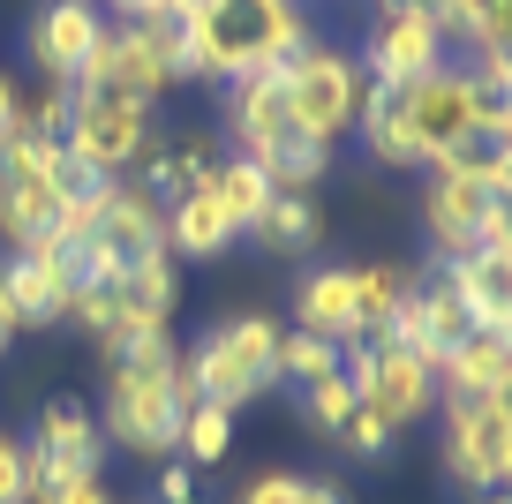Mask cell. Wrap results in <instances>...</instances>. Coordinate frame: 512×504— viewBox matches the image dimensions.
<instances>
[{
  "label": "cell",
  "instance_id": "836d02e7",
  "mask_svg": "<svg viewBox=\"0 0 512 504\" xmlns=\"http://www.w3.org/2000/svg\"><path fill=\"white\" fill-rule=\"evenodd\" d=\"M339 444H347V452H362V459H384V444H392V422H384V414H369V407H354L347 422L332 429Z\"/></svg>",
  "mask_w": 512,
  "mask_h": 504
},
{
  "label": "cell",
  "instance_id": "7a4b0ae2",
  "mask_svg": "<svg viewBox=\"0 0 512 504\" xmlns=\"http://www.w3.org/2000/svg\"><path fill=\"white\" fill-rule=\"evenodd\" d=\"M181 407H189V384H181V347L166 324L106 347V414H98V437H113L136 459H166L181 437Z\"/></svg>",
  "mask_w": 512,
  "mask_h": 504
},
{
  "label": "cell",
  "instance_id": "3957f363",
  "mask_svg": "<svg viewBox=\"0 0 512 504\" xmlns=\"http://www.w3.org/2000/svg\"><path fill=\"white\" fill-rule=\"evenodd\" d=\"M302 38H309L302 0H204L189 16L181 83H234L256 68H287Z\"/></svg>",
  "mask_w": 512,
  "mask_h": 504
},
{
  "label": "cell",
  "instance_id": "8fae6325",
  "mask_svg": "<svg viewBox=\"0 0 512 504\" xmlns=\"http://www.w3.org/2000/svg\"><path fill=\"white\" fill-rule=\"evenodd\" d=\"M166 256V211L151 204L144 189L128 181H106V204H98V226L91 241L76 249V279H113V271H136Z\"/></svg>",
  "mask_w": 512,
  "mask_h": 504
},
{
  "label": "cell",
  "instance_id": "1f68e13d",
  "mask_svg": "<svg viewBox=\"0 0 512 504\" xmlns=\"http://www.w3.org/2000/svg\"><path fill=\"white\" fill-rule=\"evenodd\" d=\"M241 504H347V489L317 482V474H256L241 489Z\"/></svg>",
  "mask_w": 512,
  "mask_h": 504
},
{
  "label": "cell",
  "instance_id": "d6986e66",
  "mask_svg": "<svg viewBox=\"0 0 512 504\" xmlns=\"http://www.w3.org/2000/svg\"><path fill=\"white\" fill-rule=\"evenodd\" d=\"M445 279H452V294H460V309H467V324L475 331H497V339H512V264H497V256H452L445 264Z\"/></svg>",
  "mask_w": 512,
  "mask_h": 504
},
{
  "label": "cell",
  "instance_id": "74e56055",
  "mask_svg": "<svg viewBox=\"0 0 512 504\" xmlns=\"http://www.w3.org/2000/svg\"><path fill=\"white\" fill-rule=\"evenodd\" d=\"M8 136H16V83L0 76V143H8Z\"/></svg>",
  "mask_w": 512,
  "mask_h": 504
},
{
  "label": "cell",
  "instance_id": "ab89813d",
  "mask_svg": "<svg viewBox=\"0 0 512 504\" xmlns=\"http://www.w3.org/2000/svg\"><path fill=\"white\" fill-rule=\"evenodd\" d=\"M482 504H512V497H505V489H482Z\"/></svg>",
  "mask_w": 512,
  "mask_h": 504
},
{
  "label": "cell",
  "instance_id": "7c38bea8",
  "mask_svg": "<svg viewBox=\"0 0 512 504\" xmlns=\"http://www.w3.org/2000/svg\"><path fill=\"white\" fill-rule=\"evenodd\" d=\"M23 459H31V467H23V504L46 497V489H61V482H98V459H106L98 414H83L76 399H53V407L38 414Z\"/></svg>",
  "mask_w": 512,
  "mask_h": 504
},
{
  "label": "cell",
  "instance_id": "5bb4252c",
  "mask_svg": "<svg viewBox=\"0 0 512 504\" xmlns=\"http://www.w3.org/2000/svg\"><path fill=\"white\" fill-rule=\"evenodd\" d=\"M445 467L467 489H505V474H512V392L505 399H452L445 407Z\"/></svg>",
  "mask_w": 512,
  "mask_h": 504
},
{
  "label": "cell",
  "instance_id": "f35d334b",
  "mask_svg": "<svg viewBox=\"0 0 512 504\" xmlns=\"http://www.w3.org/2000/svg\"><path fill=\"white\" fill-rule=\"evenodd\" d=\"M8 339H16V316H8V301H0V354H8Z\"/></svg>",
  "mask_w": 512,
  "mask_h": 504
},
{
  "label": "cell",
  "instance_id": "2e32d148",
  "mask_svg": "<svg viewBox=\"0 0 512 504\" xmlns=\"http://www.w3.org/2000/svg\"><path fill=\"white\" fill-rule=\"evenodd\" d=\"M174 68L144 46V38L128 31V23H106L91 46V68H83L76 91H106V98H136V106H159V91H174Z\"/></svg>",
  "mask_w": 512,
  "mask_h": 504
},
{
  "label": "cell",
  "instance_id": "484cf974",
  "mask_svg": "<svg viewBox=\"0 0 512 504\" xmlns=\"http://www.w3.org/2000/svg\"><path fill=\"white\" fill-rule=\"evenodd\" d=\"M415 286V271L407 264H354V324H362V339H377L384 316L400 309V294Z\"/></svg>",
  "mask_w": 512,
  "mask_h": 504
},
{
  "label": "cell",
  "instance_id": "44dd1931",
  "mask_svg": "<svg viewBox=\"0 0 512 504\" xmlns=\"http://www.w3.org/2000/svg\"><path fill=\"white\" fill-rule=\"evenodd\" d=\"M234 241L241 234L219 211V196H211V174H204V189H189L181 204H166V256H226Z\"/></svg>",
  "mask_w": 512,
  "mask_h": 504
},
{
  "label": "cell",
  "instance_id": "e0dca14e",
  "mask_svg": "<svg viewBox=\"0 0 512 504\" xmlns=\"http://www.w3.org/2000/svg\"><path fill=\"white\" fill-rule=\"evenodd\" d=\"M98 31H106V8H98V0H46V8H38V23H31V61H38V76L76 91L83 68H91Z\"/></svg>",
  "mask_w": 512,
  "mask_h": 504
},
{
  "label": "cell",
  "instance_id": "603a6c76",
  "mask_svg": "<svg viewBox=\"0 0 512 504\" xmlns=\"http://www.w3.org/2000/svg\"><path fill=\"white\" fill-rule=\"evenodd\" d=\"M211 196H219V211L234 219V234H256V219H264V204H272L279 189L249 158H211Z\"/></svg>",
  "mask_w": 512,
  "mask_h": 504
},
{
  "label": "cell",
  "instance_id": "7402d4cb",
  "mask_svg": "<svg viewBox=\"0 0 512 504\" xmlns=\"http://www.w3.org/2000/svg\"><path fill=\"white\" fill-rule=\"evenodd\" d=\"M415 316H422V362H445V354L452 347H460V339H467V331H475V324H467V309H460V294H452V279H445V271H437V279H415Z\"/></svg>",
  "mask_w": 512,
  "mask_h": 504
},
{
  "label": "cell",
  "instance_id": "d6a6232c",
  "mask_svg": "<svg viewBox=\"0 0 512 504\" xmlns=\"http://www.w3.org/2000/svg\"><path fill=\"white\" fill-rule=\"evenodd\" d=\"M302 407H309V422H317V429H339V422H347V414H354V384H347V369H332V377H317V384H309V392H302Z\"/></svg>",
  "mask_w": 512,
  "mask_h": 504
},
{
  "label": "cell",
  "instance_id": "ba28073f",
  "mask_svg": "<svg viewBox=\"0 0 512 504\" xmlns=\"http://www.w3.org/2000/svg\"><path fill=\"white\" fill-rule=\"evenodd\" d=\"M174 294H181L174 286V256H151V264L113 271V279H76L61 324H83L98 347H121V339H136V331L166 324V316H174Z\"/></svg>",
  "mask_w": 512,
  "mask_h": 504
},
{
  "label": "cell",
  "instance_id": "8d00e7d4",
  "mask_svg": "<svg viewBox=\"0 0 512 504\" xmlns=\"http://www.w3.org/2000/svg\"><path fill=\"white\" fill-rule=\"evenodd\" d=\"M31 504H113V497H106V482H61V489H46V497H31Z\"/></svg>",
  "mask_w": 512,
  "mask_h": 504
},
{
  "label": "cell",
  "instance_id": "4316f807",
  "mask_svg": "<svg viewBox=\"0 0 512 504\" xmlns=\"http://www.w3.org/2000/svg\"><path fill=\"white\" fill-rule=\"evenodd\" d=\"M317 204H309V196H287L279 189L272 204H264V219H256V241H264V249L272 256H302V249H317Z\"/></svg>",
  "mask_w": 512,
  "mask_h": 504
},
{
  "label": "cell",
  "instance_id": "ac0fdd59",
  "mask_svg": "<svg viewBox=\"0 0 512 504\" xmlns=\"http://www.w3.org/2000/svg\"><path fill=\"white\" fill-rule=\"evenodd\" d=\"M437 384H445L452 399H505L512 392V339H497V331H467L460 347L437 362Z\"/></svg>",
  "mask_w": 512,
  "mask_h": 504
},
{
  "label": "cell",
  "instance_id": "4dcf8cb0",
  "mask_svg": "<svg viewBox=\"0 0 512 504\" xmlns=\"http://www.w3.org/2000/svg\"><path fill=\"white\" fill-rule=\"evenodd\" d=\"M445 38L490 53V46H512V0H460V16L445 23Z\"/></svg>",
  "mask_w": 512,
  "mask_h": 504
},
{
  "label": "cell",
  "instance_id": "e575fe53",
  "mask_svg": "<svg viewBox=\"0 0 512 504\" xmlns=\"http://www.w3.org/2000/svg\"><path fill=\"white\" fill-rule=\"evenodd\" d=\"M23 437H0V504H23Z\"/></svg>",
  "mask_w": 512,
  "mask_h": 504
},
{
  "label": "cell",
  "instance_id": "f1b7e54d",
  "mask_svg": "<svg viewBox=\"0 0 512 504\" xmlns=\"http://www.w3.org/2000/svg\"><path fill=\"white\" fill-rule=\"evenodd\" d=\"M68 83H46L38 76L31 91L16 83V136H38V143H61V128H68Z\"/></svg>",
  "mask_w": 512,
  "mask_h": 504
},
{
  "label": "cell",
  "instance_id": "52a82bcc",
  "mask_svg": "<svg viewBox=\"0 0 512 504\" xmlns=\"http://www.w3.org/2000/svg\"><path fill=\"white\" fill-rule=\"evenodd\" d=\"M279 83H287L294 128H302L317 151H332V143L347 136L354 113H362V98H369L354 53H347V46H324V38H302V46H294V61L279 68Z\"/></svg>",
  "mask_w": 512,
  "mask_h": 504
},
{
  "label": "cell",
  "instance_id": "9c48e42d",
  "mask_svg": "<svg viewBox=\"0 0 512 504\" xmlns=\"http://www.w3.org/2000/svg\"><path fill=\"white\" fill-rule=\"evenodd\" d=\"M61 151L76 158L91 181H121L128 166H144V158H151V106H136V98H106V91H76V98H68Z\"/></svg>",
  "mask_w": 512,
  "mask_h": 504
},
{
  "label": "cell",
  "instance_id": "d590c367",
  "mask_svg": "<svg viewBox=\"0 0 512 504\" xmlns=\"http://www.w3.org/2000/svg\"><path fill=\"white\" fill-rule=\"evenodd\" d=\"M159 504H204V497H196V467H181V459H174V467L159 474Z\"/></svg>",
  "mask_w": 512,
  "mask_h": 504
},
{
  "label": "cell",
  "instance_id": "83f0119b",
  "mask_svg": "<svg viewBox=\"0 0 512 504\" xmlns=\"http://www.w3.org/2000/svg\"><path fill=\"white\" fill-rule=\"evenodd\" d=\"M189 16H196L189 0H144V8H136V16H121V23L181 76V53H189Z\"/></svg>",
  "mask_w": 512,
  "mask_h": 504
},
{
  "label": "cell",
  "instance_id": "5b68a950",
  "mask_svg": "<svg viewBox=\"0 0 512 504\" xmlns=\"http://www.w3.org/2000/svg\"><path fill=\"white\" fill-rule=\"evenodd\" d=\"M91 189L76 158L61 143H38V136H8L0 143V241L8 249H31V241H53L61 226V204Z\"/></svg>",
  "mask_w": 512,
  "mask_h": 504
},
{
  "label": "cell",
  "instance_id": "cb8c5ba5",
  "mask_svg": "<svg viewBox=\"0 0 512 504\" xmlns=\"http://www.w3.org/2000/svg\"><path fill=\"white\" fill-rule=\"evenodd\" d=\"M226 452H234V414L211 407V399H189V407H181L174 459H181V467H219Z\"/></svg>",
  "mask_w": 512,
  "mask_h": 504
},
{
  "label": "cell",
  "instance_id": "ffe728a7",
  "mask_svg": "<svg viewBox=\"0 0 512 504\" xmlns=\"http://www.w3.org/2000/svg\"><path fill=\"white\" fill-rule=\"evenodd\" d=\"M294 331H317V339H332L339 354L362 339V324H354V264L309 271L302 294H294Z\"/></svg>",
  "mask_w": 512,
  "mask_h": 504
},
{
  "label": "cell",
  "instance_id": "9a60e30c",
  "mask_svg": "<svg viewBox=\"0 0 512 504\" xmlns=\"http://www.w3.org/2000/svg\"><path fill=\"white\" fill-rule=\"evenodd\" d=\"M68 294H76V256H68L61 241H31V249L0 256V301H8L16 331L23 324H61Z\"/></svg>",
  "mask_w": 512,
  "mask_h": 504
},
{
  "label": "cell",
  "instance_id": "d4e9b609",
  "mask_svg": "<svg viewBox=\"0 0 512 504\" xmlns=\"http://www.w3.org/2000/svg\"><path fill=\"white\" fill-rule=\"evenodd\" d=\"M204 174H211L204 143H174V151H151V158H144V196L166 211V204H181L189 189H204Z\"/></svg>",
  "mask_w": 512,
  "mask_h": 504
},
{
  "label": "cell",
  "instance_id": "4fadbf2b",
  "mask_svg": "<svg viewBox=\"0 0 512 504\" xmlns=\"http://www.w3.org/2000/svg\"><path fill=\"white\" fill-rule=\"evenodd\" d=\"M354 68H362L369 91H400V83L445 68V31H437L422 8H407V0H377L369 38H362V61H354Z\"/></svg>",
  "mask_w": 512,
  "mask_h": 504
},
{
  "label": "cell",
  "instance_id": "f546056e",
  "mask_svg": "<svg viewBox=\"0 0 512 504\" xmlns=\"http://www.w3.org/2000/svg\"><path fill=\"white\" fill-rule=\"evenodd\" d=\"M332 369H339V347H332V339H317V331H279V384L309 392V384L332 377Z\"/></svg>",
  "mask_w": 512,
  "mask_h": 504
},
{
  "label": "cell",
  "instance_id": "30bf717a",
  "mask_svg": "<svg viewBox=\"0 0 512 504\" xmlns=\"http://www.w3.org/2000/svg\"><path fill=\"white\" fill-rule=\"evenodd\" d=\"M339 369H347V384H354V407L384 414L392 429L422 422V414L437 407V369L422 362V354L392 347V339H354V347L339 354Z\"/></svg>",
  "mask_w": 512,
  "mask_h": 504
},
{
  "label": "cell",
  "instance_id": "277c9868",
  "mask_svg": "<svg viewBox=\"0 0 512 504\" xmlns=\"http://www.w3.org/2000/svg\"><path fill=\"white\" fill-rule=\"evenodd\" d=\"M226 136H234V158L264 166V181L287 189V196H309L324 181V158H332V151H317V143L294 128L279 68H256V76L226 83Z\"/></svg>",
  "mask_w": 512,
  "mask_h": 504
},
{
  "label": "cell",
  "instance_id": "6da1fadb",
  "mask_svg": "<svg viewBox=\"0 0 512 504\" xmlns=\"http://www.w3.org/2000/svg\"><path fill=\"white\" fill-rule=\"evenodd\" d=\"M354 128L377 166H437L467 136L512 143V98H490L467 68H430L400 91H369Z\"/></svg>",
  "mask_w": 512,
  "mask_h": 504
},
{
  "label": "cell",
  "instance_id": "8992f818",
  "mask_svg": "<svg viewBox=\"0 0 512 504\" xmlns=\"http://www.w3.org/2000/svg\"><path fill=\"white\" fill-rule=\"evenodd\" d=\"M279 331L287 324H272V316H226L204 347L181 354L189 399H211V407H226V414L264 399L279 384Z\"/></svg>",
  "mask_w": 512,
  "mask_h": 504
}]
</instances>
